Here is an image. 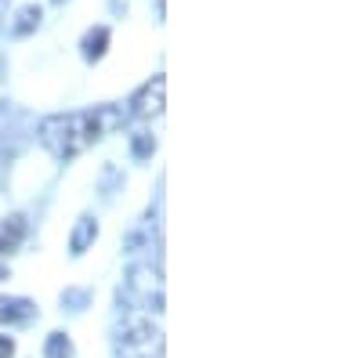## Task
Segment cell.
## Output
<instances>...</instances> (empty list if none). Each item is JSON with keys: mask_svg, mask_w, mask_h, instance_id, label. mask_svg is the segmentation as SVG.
<instances>
[{"mask_svg": "<svg viewBox=\"0 0 362 358\" xmlns=\"http://www.w3.org/2000/svg\"><path fill=\"white\" fill-rule=\"evenodd\" d=\"M105 124H109V112L105 109H83V112H58V116H47L40 124V145L54 160H73L80 153H87L102 134H105Z\"/></svg>", "mask_w": 362, "mask_h": 358, "instance_id": "6da1fadb", "label": "cell"}, {"mask_svg": "<svg viewBox=\"0 0 362 358\" xmlns=\"http://www.w3.org/2000/svg\"><path fill=\"white\" fill-rule=\"evenodd\" d=\"M119 344L127 351H145L160 344V326L148 311H127L124 322H119Z\"/></svg>", "mask_w": 362, "mask_h": 358, "instance_id": "7a4b0ae2", "label": "cell"}, {"mask_svg": "<svg viewBox=\"0 0 362 358\" xmlns=\"http://www.w3.org/2000/svg\"><path fill=\"white\" fill-rule=\"evenodd\" d=\"M127 105H131V116H138V119H153V116H160L163 105H167V80H163V76L145 80L138 91L131 95Z\"/></svg>", "mask_w": 362, "mask_h": 358, "instance_id": "3957f363", "label": "cell"}, {"mask_svg": "<svg viewBox=\"0 0 362 358\" xmlns=\"http://www.w3.org/2000/svg\"><path fill=\"white\" fill-rule=\"evenodd\" d=\"M22 243H25V217L22 214H11V217L0 221V257L18 253Z\"/></svg>", "mask_w": 362, "mask_h": 358, "instance_id": "277c9868", "label": "cell"}, {"mask_svg": "<svg viewBox=\"0 0 362 358\" xmlns=\"http://www.w3.org/2000/svg\"><path fill=\"white\" fill-rule=\"evenodd\" d=\"M37 318V304L33 301H22V297H15V301H8V297H0V322L8 326H25Z\"/></svg>", "mask_w": 362, "mask_h": 358, "instance_id": "5b68a950", "label": "cell"}, {"mask_svg": "<svg viewBox=\"0 0 362 358\" xmlns=\"http://www.w3.org/2000/svg\"><path fill=\"white\" fill-rule=\"evenodd\" d=\"M131 290H138L145 301L156 297V304H163V282H160V272H153V268H134L131 272Z\"/></svg>", "mask_w": 362, "mask_h": 358, "instance_id": "8992f818", "label": "cell"}, {"mask_svg": "<svg viewBox=\"0 0 362 358\" xmlns=\"http://www.w3.org/2000/svg\"><path fill=\"white\" fill-rule=\"evenodd\" d=\"M95 239H98V221L83 214V217L76 221V228H73V235H69V253H73V257H80V253H87V246H90V243H95Z\"/></svg>", "mask_w": 362, "mask_h": 358, "instance_id": "52a82bcc", "label": "cell"}, {"mask_svg": "<svg viewBox=\"0 0 362 358\" xmlns=\"http://www.w3.org/2000/svg\"><path fill=\"white\" fill-rule=\"evenodd\" d=\"M80 47H83V58H87V62H98V58L105 54V47H109V29H105V25L87 29V37L80 40Z\"/></svg>", "mask_w": 362, "mask_h": 358, "instance_id": "ba28073f", "label": "cell"}, {"mask_svg": "<svg viewBox=\"0 0 362 358\" xmlns=\"http://www.w3.org/2000/svg\"><path fill=\"white\" fill-rule=\"evenodd\" d=\"M40 18H44V11H40L37 4L22 8V11H18V22L11 25V33H15V37H25V33H33V29L40 25Z\"/></svg>", "mask_w": 362, "mask_h": 358, "instance_id": "9c48e42d", "label": "cell"}, {"mask_svg": "<svg viewBox=\"0 0 362 358\" xmlns=\"http://www.w3.org/2000/svg\"><path fill=\"white\" fill-rule=\"evenodd\" d=\"M47 358H73V344L66 340V333H51V340H47Z\"/></svg>", "mask_w": 362, "mask_h": 358, "instance_id": "30bf717a", "label": "cell"}, {"mask_svg": "<svg viewBox=\"0 0 362 358\" xmlns=\"http://www.w3.org/2000/svg\"><path fill=\"white\" fill-rule=\"evenodd\" d=\"M153 148H156V141H153V138H145V134H141V138H134V153H138V156H148Z\"/></svg>", "mask_w": 362, "mask_h": 358, "instance_id": "8fae6325", "label": "cell"}, {"mask_svg": "<svg viewBox=\"0 0 362 358\" xmlns=\"http://www.w3.org/2000/svg\"><path fill=\"white\" fill-rule=\"evenodd\" d=\"M0 358H15V340L11 337H0Z\"/></svg>", "mask_w": 362, "mask_h": 358, "instance_id": "7c38bea8", "label": "cell"}, {"mask_svg": "<svg viewBox=\"0 0 362 358\" xmlns=\"http://www.w3.org/2000/svg\"><path fill=\"white\" fill-rule=\"evenodd\" d=\"M4 279H8V272H4V268H0V282H4Z\"/></svg>", "mask_w": 362, "mask_h": 358, "instance_id": "4fadbf2b", "label": "cell"}]
</instances>
